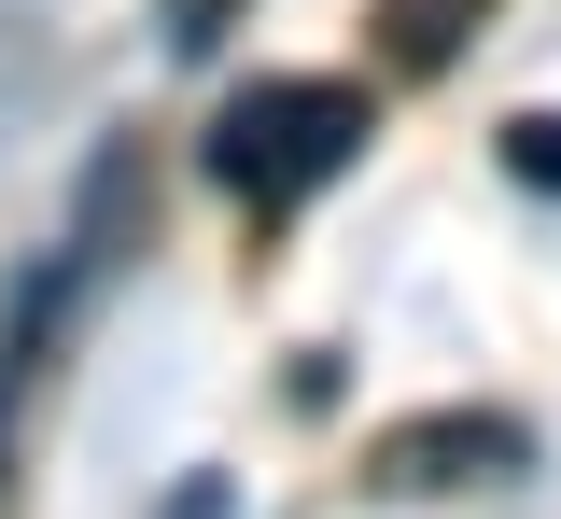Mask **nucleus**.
<instances>
[{
	"label": "nucleus",
	"mask_w": 561,
	"mask_h": 519,
	"mask_svg": "<svg viewBox=\"0 0 561 519\" xmlns=\"http://www.w3.org/2000/svg\"><path fill=\"white\" fill-rule=\"evenodd\" d=\"M365 127H379V99L351 71H267V84H239L197 127V154H210V183L239 211H295V197H323L351 154H365Z\"/></svg>",
	"instance_id": "f257e3e1"
},
{
	"label": "nucleus",
	"mask_w": 561,
	"mask_h": 519,
	"mask_svg": "<svg viewBox=\"0 0 561 519\" xmlns=\"http://www.w3.org/2000/svg\"><path fill=\"white\" fill-rule=\"evenodd\" d=\"M505 169H519V183H548V197H561V113H519V127H505Z\"/></svg>",
	"instance_id": "20e7f679"
},
{
	"label": "nucleus",
	"mask_w": 561,
	"mask_h": 519,
	"mask_svg": "<svg viewBox=\"0 0 561 519\" xmlns=\"http://www.w3.org/2000/svg\"><path fill=\"white\" fill-rule=\"evenodd\" d=\"M534 463V436L505 422V407H421V422H393V436L365 449V492H478V477H519Z\"/></svg>",
	"instance_id": "f03ea898"
},
{
	"label": "nucleus",
	"mask_w": 561,
	"mask_h": 519,
	"mask_svg": "<svg viewBox=\"0 0 561 519\" xmlns=\"http://www.w3.org/2000/svg\"><path fill=\"white\" fill-rule=\"evenodd\" d=\"M154 14H169V57H197V43H225L253 0H154Z\"/></svg>",
	"instance_id": "39448f33"
},
{
	"label": "nucleus",
	"mask_w": 561,
	"mask_h": 519,
	"mask_svg": "<svg viewBox=\"0 0 561 519\" xmlns=\"http://www.w3.org/2000/svg\"><path fill=\"white\" fill-rule=\"evenodd\" d=\"M478 28H491V0H379V71L421 84V71H449Z\"/></svg>",
	"instance_id": "7ed1b4c3"
},
{
	"label": "nucleus",
	"mask_w": 561,
	"mask_h": 519,
	"mask_svg": "<svg viewBox=\"0 0 561 519\" xmlns=\"http://www.w3.org/2000/svg\"><path fill=\"white\" fill-rule=\"evenodd\" d=\"M183 519H210V492H197V506H183Z\"/></svg>",
	"instance_id": "423d86ee"
}]
</instances>
